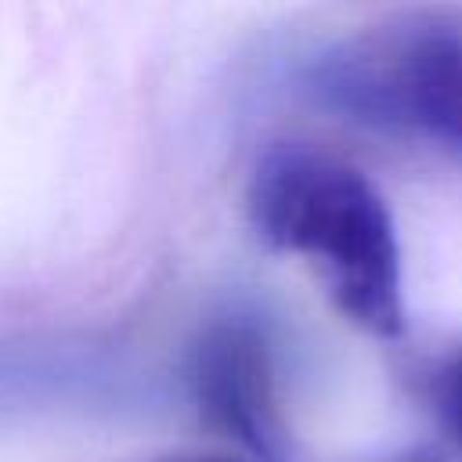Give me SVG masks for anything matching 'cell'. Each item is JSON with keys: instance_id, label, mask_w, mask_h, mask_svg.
Segmentation results:
<instances>
[{"instance_id": "6da1fadb", "label": "cell", "mask_w": 462, "mask_h": 462, "mask_svg": "<svg viewBox=\"0 0 462 462\" xmlns=\"http://www.w3.org/2000/svg\"><path fill=\"white\" fill-rule=\"evenodd\" d=\"M260 238L300 256L332 303L372 336L404 328L401 245L379 188L346 159L314 144H274L249 177Z\"/></svg>"}, {"instance_id": "7a4b0ae2", "label": "cell", "mask_w": 462, "mask_h": 462, "mask_svg": "<svg viewBox=\"0 0 462 462\" xmlns=\"http://www.w3.org/2000/svg\"><path fill=\"white\" fill-rule=\"evenodd\" d=\"M307 83L357 126L462 155V25L448 18L361 29L321 51Z\"/></svg>"}, {"instance_id": "3957f363", "label": "cell", "mask_w": 462, "mask_h": 462, "mask_svg": "<svg viewBox=\"0 0 462 462\" xmlns=\"http://www.w3.org/2000/svg\"><path fill=\"white\" fill-rule=\"evenodd\" d=\"M191 390L217 430L256 458H278L274 350L253 314H227L199 336L191 350Z\"/></svg>"}, {"instance_id": "277c9868", "label": "cell", "mask_w": 462, "mask_h": 462, "mask_svg": "<svg viewBox=\"0 0 462 462\" xmlns=\"http://www.w3.org/2000/svg\"><path fill=\"white\" fill-rule=\"evenodd\" d=\"M430 393H433V408H437L444 430L462 448V346L451 350L437 365V372L430 379Z\"/></svg>"}, {"instance_id": "5b68a950", "label": "cell", "mask_w": 462, "mask_h": 462, "mask_svg": "<svg viewBox=\"0 0 462 462\" xmlns=\"http://www.w3.org/2000/svg\"><path fill=\"white\" fill-rule=\"evenodd\" d=\"M397 462H440V458L430 455V451H411V455H404V458H397Z\"/></svg>"}, {"instance_id": "8992f818", "label": "cell", "mask_w": 462, "mask_h": 462, "mask_svg": "<svg viewBox=\"0 0 462 462\" xmlns=\"http://www.w3.org/2000/svg\"><path fill=\"white\" fill-rule=\"evenodd\" d=\"M170 462H217V458H170Z\"/></svg>"}]
</instances>
